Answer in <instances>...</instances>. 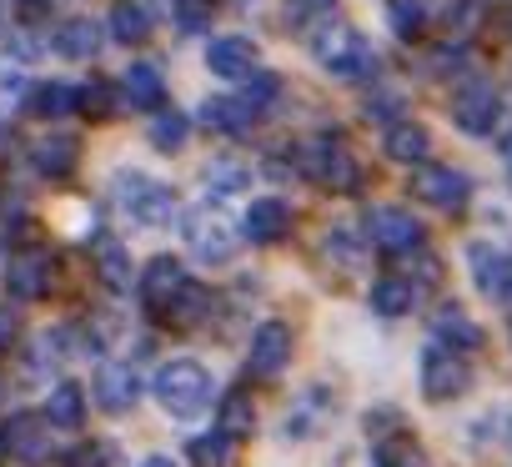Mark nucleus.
Here are the masks:
<instances>
[{
	"instance_id": "1",
	"label": "nucleus",
	"mask_w": 512,
	"mask_h": 467,
	"mask_svg": "<svg viewBox=\"0 0 512 467\" xmlns=\"http://www.w3.org/2000/svg\"><path fill=\"white\" fill-rule=\"evenodd\" d=\"M307 46H312V56H317V66L322 71H332L337 81H372L377 76V51H372V41L357 31V26H347V21H337V16H317V26H307Z\"/></svg>"
},
{
	"instance_id": "2",
	"label": "nucleus",
	"mask_w": 512,
	"mask_h": 467,
	"mask_svg": "<svg viewBox=\"0 0 512 467\" xmlns=\"http://www.w3.org/2000/svg\"><path fill=\"white\" fill-rule=\"evenodd\" d=\"M111 201H116V211L131 226H146V231H161V226H171L181 216V196L166 181H156V176H146L136 166L111 176Z\"/></svg>"
},
{
	"instance_id": "3",
	"label": "nucleus",
	"mask_w": 512,
	"mask_h": 467,
	"mask_svg": "<svg viewBox=\"0 0 512 467\" xmlns=\"http://www.w3.org/2000/svg\"><path fill=\"white\" fill-rule=\"evenodd\" d=\"M211 392H216V387H211V367L196 362V357H171V362H161L156 377H151L156 407H161L166 417H176V422L201 417V412L211 407Z\"/></svg>"
},
{
	"instance_id": "4",
	"label": "nucleus",
	"mask_w": 512,
	"mask_h": 467,
	"mask_svg": "<svg viewBox=\"0 0 512 467\" xmlns=\"http://www.w3.org/2000/svg\"><path fill=\"white\" fill-rule=\"evenodd\" d=\"M176 226H181V242L191 247V257H196V262H206V267H226V262L236 257L241 231L231 226V216H226L216 201L186 206V211L176 216Z\"/></svg>"
},
{
	"instance_id": "5",
	"label": "nucleus",
	"mask_w": 512,
	"mask_h": 467,
	"mask_svg": "<svg viewBox=\"0 0 512 467\" xmlns=\"http://www.w3.org/2000/svg\"><path fill=\"white\" fill-rule=\"evenodd\" d=\"M302 166H307V176L322 181L327 191H357V186H362V166H357V156L347 151L342 136H317V141H307Z\"/></svg>"
},
{
	"instance_id": "6",
	"label": "nucleus",
	"mask_w": 512,
	"mask_h": 467,
	"mask_svg": "<svg viewBox=\"0 0 512 467\" xmlns=\"http://www.w3.org/2000/svg\"><path fill=\"white\" fill-rule=\"evenodd\" d=\"M417 377H422V397H427V402H452V397H462V392L472 387V367H467V357L452 352V347H437V342L422 352Z\"/></svg>"
},
{
	"instance_id": "7",
	"label": "nucleus",
	"mask_w": 512,
	"mask_h": 467,
	"mask_svg": "<svg viewBox=\"0 0 512 467\" xmlns=\"http://www.w3.org/2000/svg\"><path fill=\"white\" fill-rule=\"evenodd\" d=\"M332 417H337L332 387L312 382V387H302V392L292 397V407H287V417H282V437H287V442H312L317 432H327Z\"/></svg>"
},
{
	"instance_id": "8",
	"label": "nucleus",
	"mask_w": 512,
	"mask_h": 467,
	"mask_svg": "<svg viewBox=\"0 0 512 467\" xmlns=\"http://www.w3.org/2000/svg\"><path fill=\"white\" fill-rule=\"evenodd\" d=\"M367 237H372V247H382L392 257H412V252H422V221L402 206H372Z\"/></svg>"
},
{
	"instance_id": "9",
	"label": "nucleus",
	"mask_w": 512,
	"mask_h": 467,
	"mask_svg": "<svg viewBox=\"0 0 512 467\" xmlns=\"http://www.w3.org/2000/svg\"><path fill=\"white\" fill-rule=\"evenodd\" d=\"M452 121H457V131H467V136H492L497 121H502V96H497V86H492V81H467V86L452 96Z\"/></svg>"
},
{
	"instance_id": "10",
	"label": "nucleus",
	"mask_w": 512,
	"mask_h": 467,
	"mask_svg": "<svg viewBox=\"0 0 512 467\" xmlns=\"http://www.w3.org/2000/svg\"><path fill=\"white\" fill-rule=\"evenodd\" d=\"M467 272L482 297H512V252L497 242H467Z\"/></svg>"
},
{
	"instance_id": "11",
	"label": "nucleus",
	"mask_w": 512,
	"mask_h": 467,
	"mask_svg": "<svg viewBox=\"0 0 512 467\" xmlns=\"http://www.w3.org/2000/svg\"><path fill=\"white\" fill-rule=\"evenodd\" d=\"M412 191H417V201H427V206H437V211H462L467 196H472V181H467V171H457V166H417Z\"/></svg>"
},
{
	"instance_id": "12",
	"label": "nucleus",
	"mask_w": 512,
	"mask_h": 467,
	"mask_svg": "<svg viewBox=\"0 0 512 467\" xmlns=\"http://www.w3.org/2000/svg\"><path fill=\"white\" fill-rule=\"evenodd\" d=\"M287 362H292V327L287 322H262L251 332V347H246V372L251 377H277Z\"/></svg>"
},
{
	"instance_id": "13",
	"label": "nucleus",
	"mask_w": 512,
	"mask_h": 467,
	"mask_svg": "<svg viewBox=\"0 0 512 467\" xmlns=\"http://www.w3.org/2000/svg\"><path fill=\"white\" fill-rule=\"evenodd\" d=\"M91 392H96L101 412H116V417H121V412H131V407L141 402V372H136L131 362H101Z\"/></svg>"
},
{
	"instance_id": "14",
	"label": "nucleus",
	"mask_w": 512,
	"mask_h": 467,
	"mask_svg": "<svg viewBox=\"0 0 512 467\" xmlns=\"http://www.w3.org/2000/svg\"><path fill=\"white\" fill-rule=\"evenodd\" d=\"M287 231H292V206H287L282 196H256V201L246 206V216H241V237L256 242V247L282 242Z\"/></svg>"
},
{
	"instance_id": "15",
	"label": "nucleus",
	"mask_w": 512,
	"mask_h": 467,
	"mask_svg": "<svg viewBox=\"0 0 512 467\" xmlns=\"http://www.w3.org/2000/svg\"><path fill=\"white\" fill-rule=\"evenodd\" d=\"M186 282H191V277H186V267H181L176 257H151L146 272H141V282H136V292H141V302H146L151 312H166Z\"/></svg>"
},
{
	"instance_id": "16",
	"label": "nucleus",
	"mask_w": 512,
	"mask_h": 467,
	"mask_svg": "<svg viewBox=\"0 0 512 467\" xmlns=\"http://www.w3.org/2000/svg\"><path fill=\"white\" fill-rule=\"evenodd\" d=\"M206 71L221 81H246L256 71V46L246 36H211L206 46Z\"/></svg>"
},
{
	"instance_id": "17",
	"label": "nucleus",
	"mask_w": 512,
	"mask_h": 467,
	"mask_svg": "<svg viewBox=\"0 0 512 467\" xmlns=\"http://www.w3.org/2000/svg\"><path fill=\"white\" fill-rule=\"evenodd\" d=\"M256 116H262V111H256L251 101H241V96H206L201 101V121L216 136H246L256 126Z\"/></svg>"
},
{
	"instance_id": "18",
	"label": "nucleus",
	"mask_w": 512,
	"mask_h": 467,
	"mask_svg": "<svg viewBox=\"0 0 512 467\" xmlns=\"http://www.w3.org/2000/svg\"><path fill=\"white\" fill-rule=\"evenodd\" d=\"M0 442H6V452L21 457V462H46L51 457V427H46V417H11L6 432H0Z\"/></svg>"
},
{
	"instance_id": "19",
	"label": "nucleus",
	"mask_w": 512,
	"mask_h": 467,
	"mask_svg": "<svg viewBox=\"0 0 512 467\" xmlns=\"http://www.w3.org/2000/svg\"><path fill=\"white\" fill-rule=\"evenodd\" d=\"M51 51L66 56V61H91L101 51V21L91 16H66L56 31H51Z\"/></svg>"
},
{
	"instance_id": "20",
	"label": "nucleus",
	"mask_w": 512,
	"mask_h": 467,
	"mask_svg": "<svg viewBox=\"0 0 512 467\" xmlns=\"http://www.w3.org/2000/svg\"><path fill=\"white\" fill-rule=\"evenodd\" d=\"M6 287H11L16 302H36V297H46V292H51V262H46L41 252H21V257H11V267H6Z\"/></svg>"
},
{
	"instance_id": "21",
	"label": "nucleus",
	"mask_w": 512,
	"mask_h": 467,
	"mask_svg": "<svg viewBox=\"0 0 512 467\" xmlns=\"http://www.w3.org/2000/svg\"><path fill=\"white\" fill-rule=\"evenodd\" d=\"M121 96H126V106H136V111H161L166 81H161V71H156L151 61H131L126 76H121Z\"/></svg>"
},
{
	"instance_id": "22",
	"label": "nucleus",
	"mask_w": 512,
	"mask_h": 467,
	"mask_svg": "<svg viewBox=\"0 0 512 467\" xmlns=\"http://www.w3.org/2000/svg\"><path fill=\"white\" fill-rule=\"evenodd\" d=\"M382 151H387L392 161H402V166H422L427 151H432V136H427V126L397 116V121L387 126V136H382Z\"/></svg>"
},
{
	"instance_id": "23",
	"label": "nucleus",
	"mask_w": 512,
	"mask_h": 467,
	"mask_svg": "<svg viewBox=\"0 0 512 467\" xmlns=\"http://www.w3.org/2000/svg\"><path fill=\"white\" fill-rule=\"evenodd\" d=\"M76 161H81V146H76V136H61V131H51V136H41V141L31 146V166H36L41 176H51V181L71 176V171H76Z\"/></svg>"
},
{
	"instance_id": "24",
	"label": "nucleus",
	"mask_w": 512,
	"mask_h": 467,
	"mask_svg": "<svg viewBox=\"0 0 512 467\" xmlns=\"http://www.w3.org/2000/svg\"><path fill=\"white\" fill-rule=\"evenodd\" d=\"M432 337H437V347H452V352H477L482 347V327L462 307H442L432 317Z\"/></svg>"
},
{
	"instance_id": "25",
	"label": "nucleus",
	"mask_w": 512,
	"mask_h": 467,
	"mask_svg": "<svg viewBox=\"0 0 512 467\" xmlns=\"http://www.w3.org/2000/svg\"><path fill=\"white\" fill-rule=\"evenodd\" d=\"M467 442L482 447V452H487V447H492V452H497V447H512V402H492L487 412H477V417L467 422Z\"/></svg>"
},
{
	"instance_id": "26",
	"label": "nucleus",
	"mask_w": 512,
	"mask_h": 467,
	"mask_svg": "<svg viewBox=\"0 0 512 467\" xmlns=\"http://www.w3.org/2000/svg\"><path fill=\"white\" fill-rule=\"evenodd\" d=\"M201 181H206V196L211 201H226V196H241L251 186V166L236 161V156H211L206 171H201Z\"/></svg>"
},
{
	"instance_id": "27",
	"label": "nucleus",
	"mask_w": 512,
	"mask_h": 467,
	"mask_svg": "<svg viewBox=\"0 0 512 467\" xmlns=\"http://www.w3.org/2000/svg\"><path fill=\"white\" fill-rule=\"evenodd\" d=\"M26 101H31V111H36L41 121H61V116H71V111L81 106V91H76L71 81H36Z\"/></svg>"
},
{
	"instance_id": "28",
	"label": "nucleus",
	"mask_w": 512,
	"mask_h": 467,
	"mask_svg": "<svg viewBox=\"0 0 512 467\" xmlns=\"http://www.w3.org/2000/svg\"><path fill=\"white\" fill-rule=\"evenodd\" d=\"M46 427H61V432H76L81 422H86V392L76 387V382H61V387H51V397H46Z\"/></svg>"
},
{
	"instance_id": "29",
	"label": "nucleus",
	"mask_w": 512,
	"mask_h": 467,
	"mask_svg": "<svg viewBox=\"0 0 512 467\" xmlns=\"http://www.w3.org/2000/svg\"><path fill=\"white\" fill-rule=\"evenodd\" d=\"M367 302H372V312H382V317H402V312L417 307V282H412V277H377L372 292H367Z\"/></svg>"
},
{
	"instance_id": "30",
	"label": "nucleus",
	"mask_w": 512,
	"mask_h": 467,
	"mask_svg": "<svg viewBox=\"0 0 512 467\" xmlns=\"http://www.w3.org/2000/svg\"><path fill=\"white\" fill-rule=\"evenodd\" d=\"M256 427V402H251V392H226L221 397V407H216V432H226L231 442H241L246 432Z\"/></svg>"
},
{
	"instance_id": "31",
	"label": "nucleus",
	"mask_w": 512,
	"mask_h": 467,
	"mask_svg": "<svg viewBox=\"0 0 512 467\" xmlns=\"http://www.w3.org/2000/svg\"><path fill=\"white\" fill-rule=\"evenodd\" d=\"M111 36L121 46H141L151 36V11L141 6V0H121V6L111 11Z\"/></svg>"
},
{
	"instance_id": "32",
	"label": "nucleus",
	"mask_w": 512,
	"mask_h": 467,
	"mask_svg": "<svg viewBox=\"0 0 512 467\" xmlns=\"http://www.w3.org/2000/svg\"><path fill=\"white\" fill-rule=\"evenodd\" d=\"M186 136H191V121L181 116V111H151V126H146V141L156 146V151H181L186 146Z\"/></svg>"
},
{
	"instance_id": "33",
	"label": "nucleus",
	"mask_w": 512,
	"mask_h": 467,
	"mask_svg": "<svg viewBox=\"0 0 512 467\" xmlns=\"http://www.w3.org/2000/svg\"><path fill=\"white\" fill-rule=\"evenodd\" d=\"M372 467H422V447L407 432H387L372 447Z\"/></svg>"
},
{
	"instance_id": "34",
	"label": "nucleus",
	"mask_w": 512,
	"mask_h": 467,
	"mask_svg": "<svg viewBox=\"0 0 512 467\" xmlns=\"http://www.w3.org/2000/svg\"><path fill=\"white\" fill-rule=\"evenodd\" d=\"M96 272H101V282H106L111 292H131V257H126L121 242H101V252H96Z\"/></svg>"
},
{
	"instance_id": "35",
	"label": "nucleus",
	"mask_w": 512,
	"mask_h": 467,
	"mask_svg": "<svg viewBox=\"0 0 512 467\" xmlns=\"http://www.w3.org/2000/svg\"><path fill=\"white\" fill-rule=\"evenodd\" d=\"M322 252H327V262H337V267H362V237L352 226H332L327 237H322Z\"/></svg>"
},
{
	"instance_id": "36",
	"label": "nucleus",
	"mask_w": 512,
	"mask_h": 467,
	"mask_svg": "<svg viewBox=\"0 0 512 467\" xmlns=\"http://www.w3.org/2000/svg\"><path fill=\"white\" fill-rule=\"evenodd\" d=\"M206 307H211V297H206V292H201L196 282H186V287L176 292V302H171V307H166L161 317H171L176 327H196V322L206 317Z\"/></svg>"
},
{
	"instance_id": "37",
	"label": "nucleus",
	"mask_w": 512,
	"mask_h": 467,
	"mask_svg": "<svg viewBox=\"0 0 512 467\" xmlns=\"http://www.w3.org/2000/svg\"><path fill=\"white\" fill-rule=\"evenodd\" d=\"M231 447H236V442L211 427V432L191 437V462H196V467H226V462H231Z\"/></svg>"
},
{
	"instance_id": "38",
	"label": "nucleus",
	"mask_w": 512,
	"mask_h": 467,
	"mask_svg": "<svg viewBox=\"0 0 512 467\" xmlns=\"http://www.w3.org/2000/svg\"><path fill=\"white\" fill-rule=\"evenodd\" d=\"M427 26V11H422V0H392V31L402 41H412L417 31Z\"/></svg>"
},
{
	"instance_id": "39",
	"label": "nucleus",
	"mask_w": 512,
	"mask_h": 467,
	"mask_svg": "<svg viewBox=\"0 0 512 467\" xmlns=\"http://www.w3.org/2000/svg\"><path fill=\"white\" fill-rule=\"evenodd\" d=\"M277 91H282V81H277L272 71H251V76H246V91H241V101H251L256 111H267V106L277 101Z\"/></svg>"
},
{
	"instance_id": "40",
	"label": "nucleus",
	"mask_w": 512,
	"mask_h": 467,
	"mask_svg": "<svg viewBox=\"0 0 512 467\" xmlns=\"http://www.w3.org/2000/svg\"><path fill=\"white\" fill-rule=\"evenodd\" d=\"M171 21H176L181 31H206L211 0H171Z\"/></svg>"
},
{
	"instance_id": "41",
	"label": "nucleus",
	"mask_w": 512,
	"mask_h": 467,
	"mask_svg": "<svg viewBox=\"0 0 512 467\" xmlns=\"http://www.w3.org/2000/svg\"><path fill=\"white\" fill-rule=\"evenodd\" d=\"M442 21H447V31H472L477 26V0H452Z\"/></svg>"
},
{
	"instance_id": "42",
	"label": "nucleus",
	"mask_w": 512,
	"mask_h": 467,
	"mask_svg": "<svg viewBox=\"0 0 512 467\" xmlns=\"http://www.w3.org/2000/svg\"><path fill=\"white\" fill-rule=\"evenodd\" d=\"M0 96H6V101H26V96H31V81L6 66V71H0Z\"/></svg>"
},
{
	"instance_id": "43",
	"label": "nucleus",
	"mask_w": 512,
	"mask_h": 467,
	"mask_svg": "<svg viewBox=\"0 0 512 467\" xmlns=\"http://www.w3.org/2000/svg\"><path fill=\"white\" fill-rule=\"evenodd\" d=\"M16 337H21V317H16L11 307H0V357L16 347Z\"/></svg>"
},
{
	"instance_id": "44",
	"label": "nucleus",
	"mask_w": 512,
	"mask_h": 467,
	"mask_svg": "<svg viewBox=\"0 0 512 467\" xmlns=\"http://www.w3.org/2000/svg\"><path fill=\"white\" fill-rule=\"evenodd\" d=\"M106 457H111V442H91L76 452V467H106Z\"/></svg>"
},
{
	"instance_id": "45",
	"label": "nucleus",
	"mask_w": 512,
	"mask_h": 467,
	"mask_svg": "<svg viewBox=\"0 0 512 467\" xmlns=\"http://www.w3.org/2000/svg\"><path fill=\"white\" fill-rule=\"evenodd\" d=\"M81 106H86V111H106V81H91V86L81 91Z\"/></svg>"
},
{
	"instance_id": "46",
	"label": "nucleus",
	"mask_w": 512,
	"mask_h": 467,
	"mask_svg": "<svg viewBox=\"0 0 512 467\" xmlns=\"http://www.w3.org/2000/svg\"><path fill=\"white\" fill-rule=\"evenodd\" d=\"M367 116H397V96H377V101H367Z\"/></svg>"
},
{
	"instance_id": "47",
	"label": "nucleus",
	"mask_w": 512,
	"mask_h": 467,
	"mask_svg": "<svg viewBox=\"0 0 512 467\" xmlns=\"http://www.w3.org/2000/svg\"><path fill=\"white\" fill-rule=\"evenodd\" d=\"M141 467H176V462H171V457H161V452H156V457H146V462H141Z\"/></svg>"
},
{
	"instance_id": "48",
	"label": "nucleus",
	"mask_w": 512,
	"mask_h": 467,
	"mask_svg": "<svg viewBox=\"0 0 512 467\" xmlns=\"http://www.w3.org/2000/svg\"><path fill=\"white\" fill-rule=\"evenodd\" d=\"M502 161H507V176H512V136L502 141Z\"/></svg>"
},
{
	"instance_id": "49",
	"label": "nucleus",
	"mask_w": 512,
	"mask_h": 467,
	"mask_svg": "<svg viewBox=\"0 0 512 467\" xmlns=\"http://www.w3.org/2000/svg\"><path fill=\"white\" fill-rule=\"evenodd\" d=\"M307 6H317V11H327V6H337V0H307Z\"/></svg>"
},
{
	"instance_id": "50",
	"label": "nucleus",
	"mask_w": 512,
	"mask_h": 467,
	"mask_svg": "<svg viewBox=\"0 0 512 467\" xmlns=\"http://www.w3.org/2000/svg\"><path fill=\"white\" fill-rule=\"evenodd\" d=\"M6 31H11V26H6V21H0V41H6Z\"/></svg>"
},
{
	"instance_id": "51",
	"label": "nucleus",
	"mask_w": 512,
	"mask_h": 467,
	"mask_svg": "<svg viewBox=\"0 0 512 467\" xmlns=\"http://www.w3.org/2000/svg\"><path fill=\"white\" fill-rule=\"evenodd\" d=\"M0 277H6V262H0Z\"/></svg>"
}]
</instances>
